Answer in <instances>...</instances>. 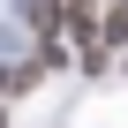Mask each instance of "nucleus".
I'll return each mask as SVG.
<instances>
[{"mask_svg": "<svg viewBox=\"0 0 128 128\" xmlns=\"http://www.w3.org/2000/svg\"><path fill=\"white\" fill-rule=\"evenodd\" d=\"M98 38H106V45H128V0H106V15H98Z\"/></svg>", "mask_w": 128, "mask_h": 128, "instance_id": "obj_2", "label": "nucleus"}, {"mask_svg": "<svg viewBox=\"0 0 128 128\" xmlns=\"http://www.w3.org/2000/svg\"><path fill=\"white\" fill-rule=\"evenodd\" d=\"M45 68H0V98H15V90H30Z\"/></svg>", "mask_w": 128, "mask_h": 128, "instance_id": "obj_3", "label": "nucleus"}, {"mask_svg": "<svg viewBox=\"0 0 128 128\" xmlns=\"http://www.w3.org/2000/svg\"><path fill=\"white\" fill-rule=\"evenodd\" d=\"M98 15H106V8H90V0H68V30L83 38V53H90V45H106V38H98Z\"/></svg>", "mask_w": 128, "mask_h": 128, "instance_id": "obj_1", "label": "nucleus"}]
</instances>
